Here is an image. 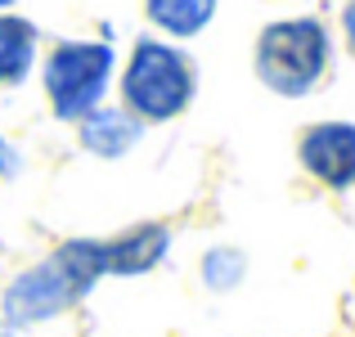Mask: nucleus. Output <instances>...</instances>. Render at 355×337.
I'll list each match as a JSON object with an SVG mask.
<instances>
[{"label":"nucleus","instance_id":"f257e3e1","mask_svg":"<svg viewBox=\"0 0 355 337\" xmlns=\"http://www.w3.org/2000/svg\"><path fill=\"white\" fill-rule=\"evenodd\" d=\"M99 279H108V252L104 239H68L50 248L41 261L18 270L0 293V320L5 329H36L72 306H81L95 293Z\"/></svg>","mask_w":355,"mask_h":337},{"label":"nucleus","instance_id":"f03ea898","mask_svg":"<svg viewBox=\"0 0 355 337\" xmlns=\"http://www.w3.org/2000/svg\"><path fill=\"white\" fill-rule=\"evenodd\" d=\"M193 90H198L193 59L175 41H162V36H139L135 50L121 63V77H117L121 108L139 126L175 121L193 104Z\"/></svg>","mask_w":355,"mask_h":337},{"label":"nucleus","instance_id":"7ed1b4c3","mask_svg":"<svg viewBox=\"0 0 355 337\" xmlns=\"http://www.w3.org/2000/svg\"><path fill=\"white\" fill-rule=\"evenodd\" d=\"M333 63V36L320 18L297 14L266 23L252 50V68H257L261 86L279 99H306L324 81Z\"/></svg>","mask_w":355,"mask_h":337},{"label":"nucleus","instance_id":"20e7f679","mask_svg":"<svg viewBox=\"0 0 355 337\" xmlns=\"http://www.w3.org/2000/svg\"><path fill=\"white\" fill-rule=\"evenodd\" d=\"M117 77V50L108 41H59L41 63L45 104L59 121H81L108 99Z\"/></svg>","mask_w":355,"mask_h":337},{"label":"nucleus","instance_id":"39448f33","mask_svg":"<svg viewBox=\"0 0 355 337\" xmlns=\"http://www.w3.org/2000/svg\"><path fill=\"white\" fill-rule=\"evenodd\" d=\"M297 162L324 189H351L355 184V121H315L297 139Z\"/></svg>","mask_w":355,"mask_h":337},{"label":"nucleus","instance_id":"423d86ee","mask_svg":"<svg viewBox=\"0 0 355 337\" xmlns=\"http://www.w3.org/2000/svg\"><path fill=\"white\" fill-rule=\"evenodd\" d=\"M104 252H108V279H135V275H148L166 261L171 252V230L162 221H144V225H130V230L104 239Z\"/></svg>","mask_w":355,"mask_h":337},{"label":"nucleus","instance_id":"0eeeda50","mask_svg":"<svg viewBox=\"0 0 355 337\" xmlns=\"http://www.w3.org/2000/svg\"><path fill=\"white\" fill-rule=\"evenodd\" d=\"M77 139H81V148H86L90 157L117 162V157H126L130 148L144 139V126H139V121L130 117L121 104H117V108L99 104L95 112H86V117L77 121Z\"/></svg>","mask_w":355,"mask_h":337},{"label":"nucleus","instance_id":"6e6552de","mask_svg":"<svg viewBox=\"0 0 355 337\" xmlns=\"http://www.w3.org/2000/svg\"><path fill=\"white\" fill-rule=\"evenodd\" d=\"M41 59V32L23 14H0V86H23Z\"/></svg>","mask_w":355,"mask_h":337},{"label":"nucleus","instance_id":"1a4fd4ad","mask_svg":"<svg viewBox=\"0 0 355 337\" xmlns=\"http://www.w3.org/2000/svg\"><path fill=\"white\" fill-rule=\"evenodd\" d=\"M220 0H144L148 23L162 32V41H189L207 32Z\"/></svg>","mask_w":355,"mask_h":337},{"label":"nucleus","instance_id":"9d476101","mask_svg":"<svg viewBox=\"0 0 355 337\" xmlns=\"http://www.w3.org/2000/svg\"><path fill=\"white\" fill-rule=\"evenodd\" d=\"M202 284L211 288V293H234V288L248 279V257H243L239 248H230V243H220V248H207L202 252Z\"/></svg>","mask_w":355,"mask_h":337},{"label":"nucleus","instance_id":"9b49d317","mask_svg":"<svg viewBox=\"0 0 355 337\" xmlns=\"http://www.w3.org/2000/svg\"><path fill=\"white\" fill-rule=\"evenodd\" d=\"M18 166H23V157H18V148L9 144L5 135H0V180H9V175H18Z\"/></svg>","mask_w":355,"mask_h":337},{"label":"nucleus","instance_id":"f8f14e48","mask_svg":"<svg viewBox=\"0 0 355 337\" xmlns=\"http://www.w3.org/2000/svg\"><path fill=\"white\" fill-rule=\"evenodd\" d=\"M342 41H347V50L355 54V0L342 5Z\"/></svg>","mask_w":355,"mask_h":337},{"label":"nucleus","instance_id":"ddd939ff","mask_svg":"<svg viewBox=\"0 0 355 337\" xmlns=\"http://www.w3.org/2000/svg\"><path fill=\"white\" fill-rule=\"evenodd\" d=\"M0 337H23V333H18V329H0Z\"/></svg>","mask_w":355,"mask_h":337},{"label":"nucleus","instance_id":"4468645a","mask_svg":"<svg viewBox=\"0 0 355 337\" xmlns=\"http://www.w3.org/2000/svg\"><path fill=\"white\" fill-rule=\"evenodd\" d=\"M9 5H14V0H0V14H9Z\"/></svg>","mask_w":355,"mask_h":337}]
</instances>
